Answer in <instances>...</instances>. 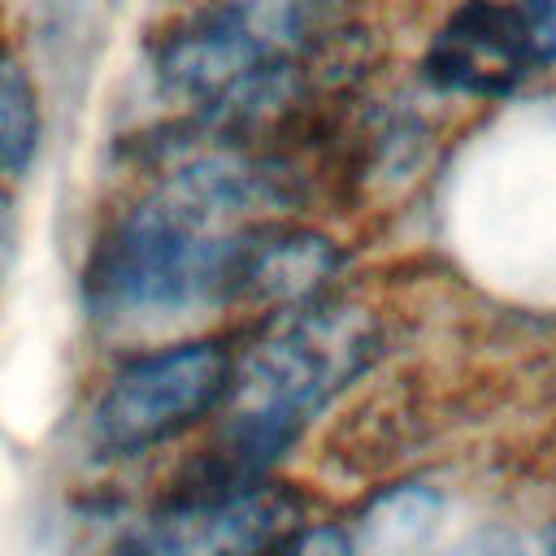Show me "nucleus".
I'll list each match as a JSON object with an SVG mask.
<instances>
[{
  "label": "nucleus",
  "instance_id": "1",
  "mask_svg": "<svg viewBox=\"0 0 556 556\" xmlns=\"http://www.w3.org/2000/svg\"><path fill=\"white\" fill-rule=\"evenodd\" d=\"M291 200L295 169L278 152L213 135L104 226L83 274L91 313L165 321L239 300L256 230Z\"/></svg>",
  "mask_w": 556,
  "mask_h": 556
},
{
  "label": "nucleus",
  "instance_id": "2",
  "mask_svg": "<svg viewBox=\"0 0 556 556\" xmlns=\"http://www.w3.org/2000/svg\"><path fill=\"white\" fill-rule=\"evenodd\" d=\"M348 0H213L156 52V83L208 135L256 148L304 104L343 35Z\"/></svg>",
  "mask_w": 556,
  "mask_h": 556
},
{
  "label": "nucleus",
  "instance_id": "3",
  "mask_svg": "<svg viewBox=\"0 0 556 556\" xmlns=\"http://www.w3.org/2000/svg\"><path fill=\"white\" fill-rule=\"evenodd\" d=\"M374 352L378 330L361 308L317 300L291 313L239 361L222 408V434L191 486L269 478V465L374 361Z\"/></svg>",
  "mask_w": 556,
  "mask_h": 556
},
{
  "label": "nucleus",
  "instance_id": "4",
  "mask_svg": "<svg viewBox=\"0 0 556 556\" xmlns=\"http://www.w3.org/2000/svg\"><path fill=\"white\" fill-rule=\"evenodd\" d=\"M239 356L217 339L165 343L126 361L91 404L87 434L100 456L152 452L222 413Z\"/></svg>",
  "mask_w": 556,
  "mask_h": 556
},
{
  "label": "nucleus",
  "instance_id": "5",
  "mask_svg": "<svg viewBox=\"0 0 556 556\" xmlns=\"http://www.w3.org/2000/svg\"><path fill=\"white\" fill-rule=\"evenodd\" d=\"M308 526L304 495L274 478L182 486L113 556H287Z\"/></svg>",
  "mask_w": 556,
  "mask_h": 556
},
{
  "label": "nucleus",
  "instance_id": "6",
  "mask_svg": "<svg viewBox=\"0 0 556 556\" xmlns=\"http://www.w3.org/2000/svg\"><path fill=\"white\" fill-rule=\"evenodd\" d=\"M556 65V0H465L430 39L421 74L439 91L495 100Z\"/></svg>",
  "mask_w": 556,
  "mask_h": 556
},
{
  "label": "nucleus",
  "instance_id": "7",
  "mask_svg": "<svg viewBox=\"0 0 556 556\" xmlns=\"http://www.w3.org/2000/svg\"><path fill=\"white\" fill-rule=\"evenodd\" d=\"M334 265H339V252L330 248V239H321L313 230L269 222L252 239L239 300L274 304L282 313H300V308L321 300V287L330 282Z\"/></svg>",
  "mask_w": 556,
  "mask_h": 556
},
{
  "label": "nucleus",
  "instance_id": "8",
  "mask_svg": "<svg viewBox=\"0 0 556 556\" xmlns=\"http://www.w3.org/2000/svg\"><path fill=\"white\" fill-rule=\"evenodd\" d=\"M39 148V100L22 65L0 48V174H22Z\"/></svg>",
  "mask_w": 556,
  "mask_h": 556
},
{
  "label": "nucleus",
  "instance_id": "9",
  "mask_svg": "<svg viewBox=\"0 0 556 556\" xmlns=\"http://www.w3.org/2000/svg\"><path fill=\"white\" fill-rule=\"evenodd\" d=\"M439 513V495L426 486H400L391 495H382L374 504V513L365 517V534L378 552H404L413 543H421L434 526Z\"/></svg>",
  "mask_w": 556,
  "mask_h": 556
},
{
  "label": "nucleus",
  "instance_id": "10",
  "mask_svg": "<svg viewBox=\"0 0 556 556\" xmlns=\"http://www.w3.org/2000/svg\"><path fill=\"white\" fill-rule=\"evenodd\" d=\"M452 556H521V547H517L508 534H482V539L456 547Z\"/></svg>",
  "mask_w": 556,
  "mask_h": 556
}]
</instances>
